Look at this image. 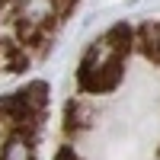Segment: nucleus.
I'll list each match as a JSON object with an SVG mask.
<instances>
[{
    "mask_svg": "<svg viewBox=\"0 0 160 160\" xmlns=\"http://www.w3.org/2000/svg\"><path fill=\"white\" fill-rule=\"evenodd\" d=\"M122 55H125V45H122V29H115L109 35L96 38L87 55H83V64H80V83L93 93H102L109 90L115 80H118V64H122Z\"/></svg>",
    "mask_w": 160,
    "mask_h": 160,
    "instance_id": "f257e3e1",
    "label": "nucleus"
},
{
    "mask_svg": "<svg viewBox=\"0 0 160 160\" xmlns=\"http://www.w3.org/2000/svg\"><path fill=\"white\" fill-rule=\"evenodd\" d=\"M10 10L16 16V22L22 26V32L32 35L58 16V0H13Z\"/></svg>",
    "mask_w": 160,
    "mask_h": 160,
    "instance_id": "f03ea898",
    "label": "nucleus"
},
{
    "mask_svg": "<svg viewBox=\"0 0 160 160\" xmlns=\"http://www.w3.org/2000/svg\"><path fill=\"white\" fill-rule=\"evenodd\" d=\"M0 160H35V148L22 131H13L0 144Z\"/></svg>",
    "mask_w": 160,
    "mask_h": 160,
    "instance_id": "7ed1b4c3",
    "label": "nucleus"
},
{
    "mask_svg": "<svg viewBox=\"0 0 160 160\" xmlns=\"http://www.w3.org/2000/svg\"><path fill=\"white\" fill-rule=\"evenodd\" d=\"M141 42H144V51H148L151 58L160 61V26H144V32H141Z\"/></svg>",
    "mask_w": 160,
    "mask_h": 160,
    "instance_id": "20e7f679",
    "label": "nucleus"
},
{
    "mask_svg": "<svg viewBox=\"0 0 160 160\" xmlns=\"http://www.w3.org/2000/svg\"><path fill=\"white\" fill-rule=\"evenodd\" d=\"M58 160H74V157H71V154H61V157H58Z\"/></svg>",
    "mask_w": 160,
    "mask_h": 160,
    "instance_id": "39448f33",
    "label": "nucleus"
}]
</instances>
